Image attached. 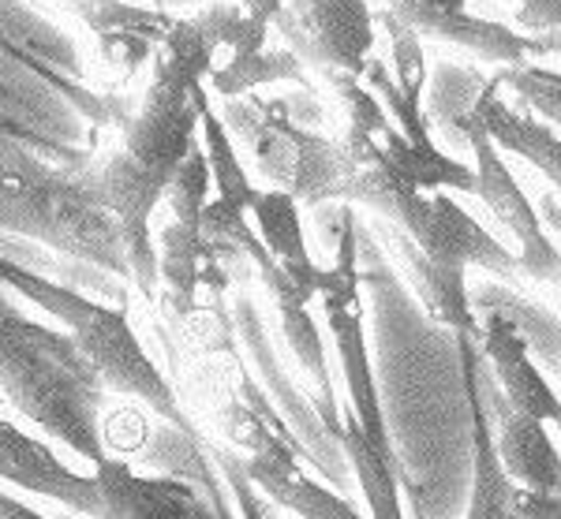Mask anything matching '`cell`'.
I'll use <instances>...</instances> for the list:
<instances>
[{
    "mask_svg": "<svg viewBox=\"0 0 561 519\" xmlns=\"http://www.w3.org/2000/svg\"><path fill=\"white\" fill-rule=\"evenodd\" d=\"M217 64V31L210 12L176 20L169 38L153 53V76L142 105L124 124L121 150L94 172V195L113 217L128 254V280L139 296L158 299V247L153 214L165 203L187 158L198 150V120L210 102L206 76Z\"/></svg>",
    "mask_w": 561,
    "mask_h": 519,
    "instance_id": "1",
    "label": "cell"
},
{
    "mask_svg": "<svg viewBox=\"0 0 561 519\" xmlns=\"http://www.w3.org/2000/svg\"><path fill=\"white\" fill-rule=\"evenodd\" d=\"M0 393L90 468L108 457L105 385L60 330L26 318L0 291Z\"/></svg>",
    "mask_w": 561,
    "mask_h": 519,
    "instance_id": "2",
    "label": "cell"
},
{
    "mask_svg": "<svg viewBox=\"0 0 561 519\" xmlns=\"http://www.w3.org/2000/svg\"><path fill=\"white\" fill-rule=\"evenodd\" d=\"M0 288H12L26 303L42 307L53 314L65 333L76 341L79 355L90 362V370L105 385V393H116L124 400H139L150 415H158L165 426L184 434L187 441L210 457V437L195 423L184 400L176 396L173 381L165 370L153 362L147 344L139 341L131 318L124 307H108L102 299H90L83 291L57 285L38 269H26L12 254H0Z\"/></svg>",
    "mask_w": 561,
    "mask_h": 519,
    "instance_id": "3",
    "label": "cell"
},
{
    "mask_svg": "<svg viewBox=\"0 0 561 519\" xmlns=\"http://www.w3.org/2000/svg\"><path fill=\"white\" fill-rule=\"evenodd\" d=\"M217 116L229 127L232 146L243 150L266 191H280L293 203H300V209L345 203V146L333 135H322L319 127H304L293 116L288 97L243 94L225 102Z\"/></svg>",
    "mask_w": 561,
    "mask_h": 519,
    "instance_id": "4",
    "label": "cell"
},
{
    "mask_svg": "<svg viewBox=\"0 0 561 519\" xmlns=\"http://www.w3.org/2000/svg\"><path fill=\"white\" fill-rule=\"evenodd\" d=\"M319 303L325 330H330L333 351L341 359V378L348 389V415L359 423L370 441L382 452L393 449V434H389L382 393H378L375 362H370L367 344V322H364V291H359V217L356 206L345 209L341 232L330 247V266H322Z\"/></svg>",
    "mask_w": 561,
    "mask_h": 519,
    "instance_id": "5",
    "label": "cell"
},
{
    "mask_svg": "<svg viewBox=\"0 0 561 519\" xmlns=\"http://www.w3.org/2000/svg\"><path fill=\"white\" fill-rule=\"evenodd\" d=\"M449 139H460L468 150H472L476 195L483 198V206L491 209L494 221L510 232L513 243H517L513 258H517V266H520L524 285L536 280V285H547V288L561 291V247L550 240L539 209L531 206L528 195H524L520 180L513 176L505 153L486 139V131L476 124L472 113H468L465 120H457Z\"/></svg>",
    "mask_w": 561,
    "mask_h": 519,
    "instance_id": "6",
    "label": "cell"
},
{
    "mask_svg": "<svg viewBox=\"0 0 561 519\" xmlns=\"http://www.w3.org/2000/svg\"><path fill=\"white\" fill-rule=\"evenodd\" d=\"M232 330H237V344L243 348L240 351L243 362H255L262 393L274 400V407L288 423V430L296 434L300 449L307 452L311 471H319L337 494H345L352 486V471L345 463V452H341V445L333 441L330 430L322 426L314 404H307L300 385L285 374V367H280V359H277V344L270 341V330L262 325L259 303L248 296V291H237V299H232Z\"/></svg>",
    "mask_w": 561,
    "mask_h": 519,
    "instance_id": "7",
    "label": "cell"
},
{
    "mask_svg": "<svg viewBox=\"0 0 561 519\" xmlns=\"http://www.w3.org/2000/svg\"><path fill=\"white\" fill-rule=\"evenodd\" d=\"M270 31H277L285 49L322 79H359L375 57L378 23L367 0H304L280 4Z\"/></svg>",
    "mask_w": 561,
    "mask_h": 519,
    "instance_id": "8",
    "label": "cell"
},
{
    "mask_svg": "<svg viewBox=\"0 0 561 519\" xmlns=\"http://www.w3.org/2000/svg\"><path fill=\"white\" fill-rule=\"evenodd\" d=\"M90 482H94L90 519H240L237 512H221L198 482L169 471L147 475L113 452L90 468Z\"/></svg>",
    "mask_w": 561,
    "mask_h": 519,
    "instance_id": "9",
    "label": "cell"
},
{
    "mask_svg": "<svg viewBox=\"0 0 561 519\" xmlns=\"http://www.w3.org/2000/svg\"><path fill=\"white\" fill-rule=\"evenodd\" d=\"M382 12L401 20L412 34L431 42H449L476 53L483 60H494L497 68L531 60V38L505 23L483 20L468 8V0H386Z\"/></svg>",
    "mask_w": 561,
    "mask_h": 519,
    "instance_id": "10",
    "label": "cell"
},
{
    "mask_svg": "<svg viewBox=\"0 0 561 519\" xmlns=\"http://www.w3.org/2000/svg\"><path fill=\"white\" fill-rule=\"evenodd\" d=\"M479 393H483L486 418H491L497 460H502L513 486L561 494V449L554 445V437L547 434V423L517 412L502 396L486 362H479Z\"/></svg>",
    "mask_w": 561,
    "mask_h": 519,
    "instance_id": "11",
    "label": "cell"
},
{
    "mask_svg": "<svg viewBox=\"0 0 561 519\" xmlns=\"http://www.w3.org/2000/svg\"><path fill=\"white\" fill-rule=\"evenodd\" d=\"M476 322H479V336H476L479 355H483L486 370H491V378L497 381L502 396L510 400L517 412L561 430V393L536 367V359L528 355V344H524L517 325L494 311H479Z\"/></svg>",
    "mask_w": 561,
    "mask_h": 519,
    "instance_id": "12",
    "label": "cell"
},
{
    "mask_svg": "<svg viewBox=\"0 0 561 519\" xmlns=\"http://www.w3.org/2000/svg\"><path fill=\"white\" fill-rule=\"evenodd\" d=\"M42 4L65 8L68 15H79L98 38L102 64L116 79L139 76V68L153 60L158 45L169 38L176 15L142 12L124 0H42Z\"/></svg>",
    "mask_w": 561,
    "mask_h": 519,
    "instance_id": "13",
    "label": "cell"
},
{
    "mask_svg": "<svg viewBox=\"0 0 561 519\" xmlns=\"http://www.w3.org/2000/svg\"><path fill=\"white\" fill-rule=\"evenodd\" d=\"M370 235L386 247L389 262L401 269V277L409 280L415 299H420L423 311H427L434 322L446 325L449 333H479L468 273L434 266V262L415 247L409 235L397 229V224L382 221V217H370Z\"/></svg>",
    "mask_w": 561,
    "mask_h": 519,
    "instance_id": "14",
    "label": "cell"
},
{
    "mask_svg": "<svg viewBox=\"0 0 561 519\" xmlns=\"http://www.w3.org/2000/svg\"><path fill=\"white\" fill-rule=\"evenodd\" d=\"M472 116L497 150L520 158L524 165L536 169L561 195V135L550 131L547 124H539L531 113H524L520 105H513L510 97L502 94V86L494 83V76L483 79V90H479V97L472 105Z\"/></svg>",
    "mask_w": 561,
    "mask_h": 519,
    "instance_id": "15",
    "label": "cell"
},
{
    "mask_svg": "<svg viewBox=\"0 0 561 519\" xmlns=\"http://www.w3.org/2000/svg\"><path fill=\"white\" fill-rule=\"evenodd\" d=\"M248 217H255V232H259L262 247L270 251V258H274L277 266L285 269V277L314 303V299H319V285H322V266L314 262L311 247H307L300 203H293V198L280 195V191L259 187L255 198H251Z\"/></svg>",
    "mask_w": 561,
    "mask_h": 519,
    "instance_id": "16",
    "label": "cell"
},
{
    "mask_svg": "<svg viewBox=\"0 0 561 519\" xmlns=\"http://www.w3.org/2000/svg\"><path fill=\"white\" fill-rule=\"evenodd\" d=\"M472 311H494L505 314L520 330L528 355L536 367L547 374L550 385H561V314L528 296L520 285H505V280H483L472 288Z\"/></svg>",
    "mask_w": 561,
    "mask_h": 519,
    "instance_id": "17",
    "label": "cell"
},
{
    "mask_svg": "<svg viewBox=\"0 0 561 519\" xmlns=\"http://www.w3.org/2000/svg\"><path fill=\"white\" fill-rule=\"evenodd\" d=\"M206 83H210L214 94L225 97V102L243 97V94H259L262 86H274V83H296L304 90H314L300 57L288 53L285 45H262L255 53L217 60L210 68V76H206Z\"/></svg>",
    "mask_w": 561,
    "mask_h": 519,
    "instance_id": "18",
    "label": "cell"
},
{
    "mask_svg": "<svg viewBox=\"0 0 561 519\" xmlns=\"http://www.w3.org/2000/svg\"><path fill=\"white\" fill-rule=\"evenodd\" d=\"M198 131H203V153H206V165H210V184L217 191V198L225 203L251 209V198H255V184H251V172L243 165L240 150L232 146V135L225 120L217 116V108L206 102L203 108V120H198Z\"/></svg>",
    "mask_w": 561,
    "mask_h": 519,
    "instance_id": "19",
    "label": "cell"
},
{
    "mask_svg": "<svg viewBox=\"0 0 561 519\" xmlns=\"http://www.w3.org/2000/svg\"><path fill=\"white\" fill-rule=\"evenodd\" d=\"M494 83L502 86V94H513L524 113H531L539 124H547L550 131L561 135V71L542 68V64H513V68H497Z\"/></svg>",
    "mask_w": 561,
    "mask_h": 519,
    "instance_id": "20",
    "label": "cell"
},
{
    "mask_svg": "<svg viewBox=\"0 0 561 519\" xmlns=\"http://www.w3.org/2000/svg\"><path fill=\"white\" fill-rule=\"evenodd\" d=\"M375 23L386 31L389 38V76H393L397 90H401L404 105L409 108H423V97H427V53H423V38L412 34L401 20H393L389 12H375Z\"/></svg>",
    "mask_w": 561,
    "mask_h": 519,
    "instance_id": "21",
    "label": "cell"
},
{
    "mask_svg": "<svg viewBox=\"0 0 561 519\" xmlns=\"http://www.w3.org/2000/svg\"><path fill=\"white\" fill-rule=\"evenodd\" d=\"M517 31L531 38L561 31V0H517Z\"/></svg>",
    "mask_w": 561,
    "mask_h": 519,
    "instance_id": "22",
    "label": "cell"
},
{
    "mask_svg": "<svg viewBox=\"0 0 561 519\" xmlns=\"http://www.w3.org/2000/svg\"><path fill=\"white\" fill-rule=\"evenodd\" d=\"M517 512L520 519H561V494H542V489L517 486Z\"/></svg>",
    "mask_w": 561,
    "mask_h": 519,
    "instance_id": "23",
    "label": "cell"
},
{
    "mask_svg": "<svg viewBox=\"0 0 561 519\" xmlns=\"http://www.w3.org/2000/svg\"><path fill=\"white\" fill-rule=\"evenodd\" d=\"M0 519H49V516L38 512V508H31L26 500H20V497H12V494H4V489H0Z\"/></svg>",
    "mask_w": 561,
    "mask_h": 519,
    "instance_id": "24",
    "label": "cell"
},
{
    "mask_svg": "<svg viewBox=\"0 0 561 519\" xmlns=\"http://www.w3.org/2000/svg\"><path fill=\"white\" fill-rule=\"evenodd\" d=\"M531 38V34H528ZM536 57H554L561 60V31H550V34H536L531 38V60Z\"/></svg>",
    "mask_w": 561,
    "mask_h": 519,
    "instance_id": "25",
    "label": "cell"
},
{
    "mask_svg": "<svg viewBox=\"0 0 561 519\" xmlns=\"http://www.w3.org/2000/svg\"><path fill=\"white\" fill-rule=\"evenodd\" d=\"M237 516H240V519H270L266 505H262V497H259V494H255V497L237 500Z\"/></svg>",
    "mask_w": 561,
    "mask_h": 519,
    "instance_id": "26",
    "label": "cell"
},
{
    "mask_svg": "<svg viewBox=\"0 0 561 519\" xmlns=\"http://www.w3.org/2000/svg\"><path fill=\"white\" fill-rule=\"evenodd\" d=\"M285 4H304V0H285Z\"/></svg>",
    "mask_w": 561,
    "mask_h": 519,
    "instance_id": "27",
    "label": "cell"
}]
</instances>
